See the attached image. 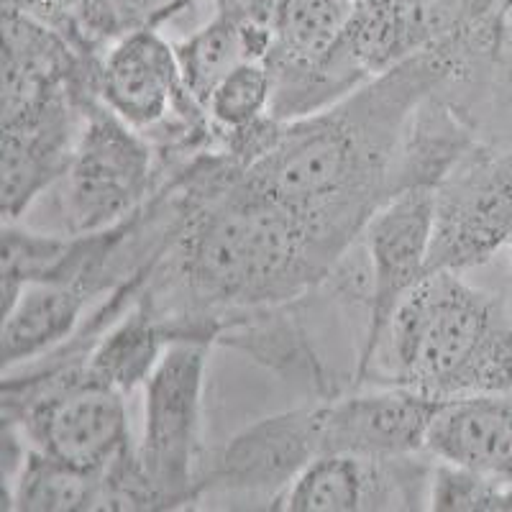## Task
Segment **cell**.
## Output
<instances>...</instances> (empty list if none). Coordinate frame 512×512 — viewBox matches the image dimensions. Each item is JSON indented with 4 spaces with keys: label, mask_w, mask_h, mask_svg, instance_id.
Listing matches in <instances>:
<instances>
[{
    "label": "cell",
    "mask_w": 512,
    "mask_h": 512,
    "mask_svg": "<svg viewBox=\"0 0 512 512\" xmlns=\"http://www.w3.org/2000/svg\"><path fill=\"white\" fill-rule=\"evenodd\" d=\"M369 384H400L436 400L512 390V300L436 269L390 320Z\"/></svg>",
    "instance_id": "1"
},
{
    "label": "cell",
    "mask_w": 512,
    "mask_h": 512,
    "mask_svg": "<svg viewBox=\"0 0 512 512\" xmlns=\"http://www.w3.org/2000/svg\"><path fill=\"white\" fill-rule=\"evenodd\" d=\"M64 233H98L134 216L159 187L152 141L95 100L82 116L80 139L59 180Z\"/></svg>",
    "instance_id": "2"
},
{
    "label": "cell",
    "mask_w": 512,
    "mask_h": 512,
    "mask_svg": "<svg viewBox=\"0 0 512 512\" xmlns=\"http://www.w3.org/2000/svg\"><path fill=\"white\" fill-rule=\"evenodd\" d=\"M210 351L205 341H172L144 384V436L136 451L162 510L195 502Z\"/></svg>",
    "instance_id": "3"
},
{
    "label": "cell",
    "mask_w": 512,
    "mask_h": 512,
    "mask_svg": "<svg viewBox=\"0 0 512 512\" xmlns=\"http://www.w3.org/2000/svg\"><path fill=\"white\" fill-rule=\"evenodd\" d=\"M512 244V144L474 141L436 187L431 272L482 267Z\"/></svg>",
    "instance_id": "4"
},
{
    "label": "cell",
    "mask_w": 512,
    "mask_h": 512,
    "mask_svg": "<svg viewBox=\"0 0 512 512\" xmlns=\"http://www.w3.org/2000/svg\"><path fill=\"white\" fill-rule=\"evenodd\" d=\"M433 213L436 190L413 187L387 200L361 231L359 244L369 264V308L346 390L364 387L397 308L431 274Z\"/></svg>",
    "instance_id": "5"
},
{
    "label": "cell",
    "mask_w": 512,
    "mask_h": 512,
    "mask_svg": "<svg viewBox=\"0 0 512 512\" xmlns=\"http://www.w3.org/2000/svg\"><path fill=\"white\" fill-rule=\"evenodd\" d=\"M323 456L320 402L267 415L239 431L200 469L195 502L208 495H241L272 505Z\"/></svg>",
    "instance_id": "6"
},
{
    "label": "cell",
    "mask_w": 512,
    "mask_h": 512,
    "mask_svg": "<svg viewBox=\"0 0 512 512\" xmlns=\"http://www.w3.org/2000/svg\"><path fill=\"white\" fill-rule=\"evenodd\" d=\"M512 13V0H356L341 44L369 80Z\"/></svg>",
    "instance_id": "7"
},
{
    "label": "cell",
    "mask_w": 512,
    "mask_h": 512,
    "mask_svg": "<svg viewBox=\"0 0 512 512\" xmlns=\"http://www.w3.org/2000/svg\"><path fill=\"white\" fill-rule=\"evenodd\" d=\"M436 461L423 454H323L305 466L272 510L359 512L428 510Z\"/></svg>",
    "instance_id": "8"
},
{
    "label": "cell",
    "mask_w": 512,
    "mask_h": 512,
    "mask_svg": "<svg viewBox=\"0 0 512 512\" xmlns=\"http://www.w3.org/2000/svg\"><path fill=\"white\" fill-rule=\"evenodd\" d=\"M320 402L323 454H425L428 431L443 400L400 384H369Z\"/></svg>",
    "instance_id": "9"
},
{
    "label": "cell",
    "mask_w": 512,
    "mask_h": 512,
    "mask_svg": "<svg viewBox=\"0 0 512 512\" xmlns=\"http://www.w3.org/2000/svg\"><path fill=\"white\" fill-rule=\"evenodd\" d=\"M82 116L85 111L75 98H62L34 116L0 126L3 221H21L41 192L67 175Z\"/></svg>",
    "instance_id": "10"
},
{
    "label": "cell",
    "mask_w": 512,
    "mask_h": 512,
    "mask_svg": "<svg viewBox=\"0 0 512 512\" xmlns=\"http://www.w3.org/2000/svg\"><path fill=\"white\" fill-rule=\"evenodd\" d=\"M425 454L500 484H512V390L443 400Z\"/></svg>",
    "instance_id": "11"
},
{
    "label": "cell",
    "mask_w": 512,
    "mask_h": 512,
    "mask_svg": "<svg viewBox=\"0 0 512 512\" xmlns=\"http://www.w3.org/2000/svg\"><path fill=\"white\" fill-rule=\"evenodd\" d=\"M303 300L305 297L228 315L218 333V346L241 351L259 367L280 374L282 379L308 384L318 400H326L344 392V387L331 379L310 341L300 313Z\"/></svg>",
    "instance_id": "12"
},
{
    "label": "cell",
    "mask_w": 512,
    "mask_h": 512,
    "mask_svg": "<svg viewBox=\"0 0 512 512\" xmlns=\"http://www.w3.org/2000/svg\"><path fill=\"white\" fill-rule=\"evenodd\" d=\"M90 297L70 282H31L3 308V372L67 344L82 326Z\"/></svg>",
    "instance_id": "13"
},
{
    "label": "cell",
    "mask_w": 512,
    "mask_h": 512,
    "mask_svg": "<svg viewBox=\"0 0 512 512\" xmlns=\"http://www.w3.org/2000/svg\"><path fill=\"white\" fill-rule=\"evenodd\" d=\"M169 344L172 341L162 320L154 315L152 305L146 303L139 290L134 303L100 333L88 351V367L100 382L128 395L136 387H144Z\"/></svg>",
    "instance_id": "14"
},
{
    "label": "cell",
    "mask_w": 512,
    "mask_h": 512,
    "mask_svg": "<svg viewBox=\"0 0 512 512\" xmlns=\"http://www.w3.org/2000/svg\"><path fill=\"white\" fill-rule=\"evenodd\" d=\"M3 510L88 512L100 510V474L82 472L54 456L29 448L24 464L3 484Z\"/></svg>",
    "instance_id": "15"
},
{
    "label": "cell",
    "mask_w": 512,
    "mask_h": 512,
    "mask_svg": "<svg viewBox=\"0 0 512 512\" xmlns=\"http://www.w3.org/2000/svg\"><path fill=\"white\" fill-rule=\"evenodd\" d=\"M356 0H280L272 16L274 44L267 64L318 59L341 39Z\"/></svg>",
    "instance_id": "16"
},
{
    "label": "cell",
    "mask_w": 512,
    "mask_h": 512,
    "mask_svg": "<svg viewBox=\"0 0 512 512\" xmlns=\"http://www.w3.org/2000/svg\"><path fill=\"white\" fill-rule=\"evenodd\" d=\"M177 62H180L182 80L192 98L205 108L210 93L228 72L241 62H251L246 57L244 21L216 11L200 31L175 44Z\"/></svg>",
    "instance_id": "17"
},
{
    "label": "cell",
    "mask_w": 512,
    "mask_h": 512,
    "mask_svg": "<svg viewBox=\"0 0 512 512\" xmlns=\"http://www.w3.org/2000/svg\"><path fill=\"white\" fill-rule=\"evenodd\" d=\"M272 72L267 62L236 64L213 93L205 111L221 131H236L256 123L259 118L272 116Z\"/></svg>",
    "instance_id": "18"
},
{
    "label": "cell",
    "mask_w": 512,
    "mask_h": 512,
    "mask_svg": "<svg viewBox=\"0 0 512 512\" xmlns=\"http://www.w3.org/2000/svg\"><path fill=\"white\" fill-rule=\"evenodd\" d=\"M436 512H512V484L436 461L431 507Z\"/></svg>",
    "instance_id": "19"
},
{
    "label": "cell",
    "mask_w": 512,
    "mask_h": 512,
    "mask_svg": "<svg viewBox=\"0 0 512 512\" xmlns=\"http://www.w3.org/2000/svg\"><path fill=\"white\" fill-rule=\"evenodd\" d=\"M113 11H116L118 21H121L123 34L139 26H154L169 21L187 6H192V0H111Z\"/></svg>",
    "instance_id": "20"
},
{
    "label": "cell",
    "mask_w": 512,
    "mask_h": 512,
    "mask_svg": "<svg viewBox=\"0 0 512 512\" xmlns=\"http://www.w3.org/2000/svg\"><path fill=\"white\" fill-rule=\"evenodd\" d=\"M213 3L216 11L228 13L239 21H267V24H272L274 11L280 6V0H213Z\"/></svg>",
    "instance_id": "21"
},
{
    "label": "cell",
    "mask_w": 512,
    "mask_h": 512,
    "mask_svg": "<svg viewBox=\"0 0 512 512\" xmlns=\"http://www.w3.org/2000/svg\"><path fill=\"white\" fill-rule=\"evenodd\" d=\"M510 251H512V244H510ZM510 274H512V262H510Z\"/></svg>",
    "instance_id": "22"
}]
</instances>
